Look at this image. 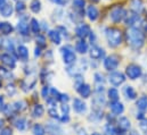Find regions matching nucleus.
Segmentation results:
<instances>
[{"label":"nucleus","mask_w":147,"mask_h":135,"mask_svg":"<svg viewBox=\"0 0 147 135\" xmlns=\"http://www.w3.org/2000/svg\"><path fill=\"white\" fill-rule=\"evenodd\" d=\"M127 41H128V44L131 48L139 49L144 45L145 36H144V33L140 30L132 27L127 32Z\"/></svg>","instance_id":"1"},{"label":"nucleus","mask_w":147,"mask_h":135,"mask_svg":"<svg viewBox=\"0 0 147 135\" xmlns=\"http://www.w3.org/2000/svg\"><path fill=\"white\" fill-rule=\"evenodd\" d=\"M106 37L112 48H116L122 43V33L116 27H111L106 31Z\"/></svg>","instance_id":"2"},{"label":"nucleus","mask_w":147,"mask_h":135,"mask_svg":"<svg viewBox=\"0 0 147 135\" xmlns=\"http://www.w3.org/2000/svg\"><path fill=\"white\" fill-rule=\"evenodd\" d=\"M125 15H127V11H125L122 7L116 6V7H114V8L111 10L110 17L113 23H120L122 19H124Z\"/></svg>","instance_id":"3"},{"label":"nucleus","mask_w":147,"mask_h":135,"mask_svg":"<svg viewBox=\"0 0 147 135\" xmlns=\"http://www.w3.org/2000/svg\"><path fill=\"white\" fill-rule=\"evenodd\" d=\"M142 67L136 65V64H130L127 66V69H125V74L127 76L130 78V80H137L138 77L142 76Z\"/></svg>","instance_id":"4"},{"label":"nucleus","mask_w":147,"mask_h":135,"mask_svg":"<svg viewBox=\"0 0 147 135\" xmlns=\"http://www.w3.org/2000/svg\"><path fill=\"white\" fill-rule=\"evenodd\" d=\"M120 64V58L117 55H111L104 60V67L106 70H115Z\"/></svg>","instance_id":"5"},{"label":"nucleus","mask_w":147,"mask_h":135,"mask_svg":"<svg viewBox=\"0 0 147 135\" xmlns=\"http://www.w3.org/2000/svg\"><path fill=\"white\" fill-rule=\"evenodd\" d=\"M109 81H110V83L112 85L119 86V85H121V84H123L125 82V76H124V74H122L120 72H114L110 75Z\"/></svg>","instance_id":"6"},{"label":"nucleus","mask_w":147,"mask_h":135,"mask_svg":"<svg viewBox=\"0 0 147 135\" xmlns=\"http://www.w3.org/2000/svg\"><path fill=\"white\" fill-rule=\"evenodd\" d=\"M62 53H63V60H64V63H65L66 65L73 64L74 61H75V59H76L73 50H72L71 48H69V47L63 48V49H62Z\"/></svg>","instance_id":"7"},{"label":"nucleus","mask_w":147,"mask_h":135,"mask_svg":"<svg viewBox=\"0 0 147 135\" xmlns=\"http://www.w3.org/2000/svg\"><path fill=\"white\" fill-rule=\"evenodd\" d=\"M75 33H76V35H78L79 37L84 39V37H87L89 34L91 33V32H90V27H89V25H87V24L82 23V24H80V25H78V26H76Z\"/></svg>","instance_id":"8"},{"label":"nucleus","mask_w":147,"mask_h":135,"mask_svg":"<svg viewBox=\"0 0 147 135\" xmlns=\"http://www.w3.org/2000/svg\"><path fill=\"white\" fill-rule=\"evenodd\" d=\"M1 61H2V64L5 66H7L9 69H14L16 67V60L8 53H5V55L1 56Z\"/></svg>","instance_id":"9"},{"label":"nucleus","mask_w":147,"mask_h":135,"mask_svg":"<svg viewBox=\"0 0 147 135\" xmlns=\"http://www.w3.org/2000/svg\"><path fill=\"white\" fill-rule=\"evenodd\" d=\"M78 92H79V94L82 97V98H89L90 97V94H91V88H90V85L89 84H81L78 89Z\"/></svg>","instance_id":"10"},{"label":"nucleus","mask_w":147,"mask_h":135,"mask_svg":"<svg viewBox=\"0 0 147 135\" xmlns=\"http://www.w3.org/2000/svg\"><path fill=\"white\" fill-rule=\"evenodd\" d=\"M130 8L134 13L140 14L144 10V3L142 0H131L130 1Z\"/></svg>","instance_id":"11"},{"label":"nucleus","mask_w":147,"mask_h":135,"mask_svg":"<svg viewBox=\"0 0 147 135\" xmlns=\"http://www.w3.org/2000/svg\"><path fill=\"white\" fill-rule=\"evenodd\" d=\"M73 109L78 114H83L87 110V104L80 99H74L73 100Z\"/></svg>","instance_id":"12"},{"label":"nucleus","mask_w":147,"mask_h":135,"mask_svg":"<svg viewBox=\"0 0 147 135\" xmlns=\"http://www.w3.org/2000/svg\"><path fill=\"white\" fill-rule=\"evenodd\" d=\"M110 108H111V110H112V112H113L114 115H121V114L124 111V106L119 101L111 102Z\"/></svg>","instance_id":"13"},{"label":"nucleus","mask_w":147,"mask_h":135,"mask_svg":"<svg viewBox=\"0 0 147 135\" xmlns=\"http://www.w3.org/2000/svg\"><path fill=\"white\" fill-rule=\"evenodd\" d=\"M87 15H88V18L92 22L97 21V18L99 17V11L98 9L95 7V6H89L87 8Z\"/></svg>","instance_id":"14"},{"label":"nucleus","mask_w":147,"mask_h":135,"mask_svg":"<svg viewBox=\"0 0 147 135\" xmlns=\"http://www.w3.org/2000/svg\"><path fill=\"white\" fill-rule=\"evenodd\" d=\"M105 55V51L99 47H92L90 50V57L92 59H100Z\"/></svg>","instance_id":"15"},{"label":"nucleus","mask_w":147,"mask_h":135,"mask_svg":"<svg viewBox=\"0 0 147 135\" xmlns=\"http://www.w3.org/2000/svg\"><path fill=\"white\" fill-rule=\"evenodd\" d=\"M13 26L10 23L8 22H1L0 23V33L1 34H5V35H8L13 32Z\"/></svg>","instance_id":"16"},{"label":"nucleus","mask_w":147,"mask_h":135,"mask_svg":"<svg viewBox=\"0 0 147 135\" xmlns=\"http://www.w3.org/2000/svg\"><path fill=\"white\" fill-rule=\"evenodd\" d=\"M17 55H18V57L23 61L28 60V58H29V50H28V48L25 45H20L17 48Z\"/></svg>","instance_id":"17"},{"label":"nucleus","mask_w":147,"mask_h":135,"mask_svg":"<svg viewBox=\"0 0 147 135\" xmlns=\"http://www.w3.org/2000/svg\"><path fill=\"white\" fill-rule=\"evenodd\" d=\"M119 127H120V130L125 132V131H128L131 127V123H130V120L127 117H121L119 119Z\"/></svg>","instance_id":"18"},{"label":"nucleus","mask_w":147,"mask_h":135,"mask_svg":"<svg viewBox=\"0 0 147 135\" xmlns=\"http://www.w3.org/2000/svg\"><path fill=\"white\" fill-rule=\"evenodd\" d=\"M48 36H49L50 41L53 43H55V44H59L61 41H62V37H61V35H59V33L57 31H49Z\"/></svg>","instance_id":"19"},{"label":"nucleus","mask_w":147,"mask_h":135,"mask_svg":"<svg viewBox=\"0 0 147 135\" xmlns=\"http://www.w3.org/2000/svg\"><path fill=\"white\" fill-rule=\"evenodd\" d=\"M0 14H1V16H3V17H9V16H11V14H13V6L9 5V3H6V5L0 9Z\"/></svg>","instance_id":"20"},{"label":"nucleus","mask_w":147,"mask_h":135,"mask_svg":"<svg viewBox=\"0 0 147 135\" xmlns=\"http://www.w3.org/2000/svg\"><path fill=\"white\" fill-rule=\"evenodd\" d=\"M75 50H76L79 53H86V52L88 51V44H87L83 40H81V41L76 42V44H75Z\"/></svg>","instance_id":"21"},{"label":"nucleus","mask_w":147,"mask_h":135,"mask_svg":"<svg viewBox=\"0 0 147 135\" xmlns=\"http://www.w3.org/2000/svg\"><path fill=\"white\" fill-rule=\"evenodd\" d=\"M124 94H125L127 99H129V100H134V99H136V97H137V92L135 91V89H134L132 86H125V89H124Z\"/></svg>","instance_id":"22"},{"label":"nucleus","mask_w":147,"mask_h":135,"mask_svg":"<svg viewBox=\"0 0 147 135\" xmlns=\"http://www.w3.org/2000/svg\"><path fill=\"white\" fill-rule=\"evenodd\" d=\"M17 30L22 35H28L29 34V25L26 22L24 21H20L18 25H17Z\"/></svg>","instance_id":"23"},{"label":"nucleus","mask_w":147,"mask_h":135,"mask_svg":"<svg viewBox=\"0 0 147 135\" xmlns=\"http://www.w3.org/2000/svg\"><path fill=\"white\" fill-rule=\"evenodd\" d=\"M125 24L127 25H134L138 19H139V16L138 14H129V15H125Z\"/></svg>","instance_id":"24"},{"label":"nucleus","mask_w":147,"mask_h":135,"mask_svg":"<svg viewBox=\"0 0 147 135\" xmlns=\"http://www.w3.org/2000/svg\"><path fill=\"white\" fill-rule=\"evenodd\" d=\"M137 108L139 109V110H142V111H145L147 109V97L146 96H143V97H140L138 100H137Z\"/></svg>","instance_id":"25"},{"label":"nucleus","mask_w":147,"mask_h":135,"mask_svg":"<svg viewBox=\"0 0 147 135\" xmlns=\"http://www.w3.org/2000/svg\"><path fill=\"white\" fill-rule=\"evenodd\" d=\"M109 99H110L112 102L114 101H117L119 100V92H117V90L116 89H114V88H111L110 90H109Z\"/></svg>","instance_id":"26"},{"label":"nucleus","mask_w":147,"mask_h":135,"mask_svg":"<svg viewBox=\"0 0 147 135\" xmlns=\"http://www.w3.org/2000/svg\"><path fill=\"white\" fill-rule=\"evenodd\" d=\"M43 112H45V109H43V107H42L41 104H36V106H34V108H33L32 115H33L34 117H42Z\"/></svg>","instance_id":"27"},{"label":"nucleus","mask_w":147,"mask_h":135,"mask_svg":"<svg viewBox=\"0 0 147 135\" xmlns=\"http://www.w3.org/2000/svg\"><path fill=\"white\" fill-rule=\"evenodd\" d=\"M30 9L33 13H39L41 10V2L40 0H32L30 3Z\"/></svg>","instance_id":"28"},{"label":"nucleus","mask_w":147,"mask_h":135,"mask_svg":"<svg viewBox=\"0 0 147 135\" xmlns=\"http://www.w3.org/2000/svg\"><path fill=\"white\" fill-rule=\"evenodd\" d=\"M13 109L15 111H23L26 109V103L24 101H16L13 104Z\"/></svg>","instance_id":"29"},{"label":"nucleus","mask_w":147,"mask_h":135,"mask_svg":"<svg viewBox=\"0 0 147 135\" xmlns=\"http://www.w3.org/2000/svg\"><path fill=\"white\" fill-rule=\"evenodd\" d=\"M48 131L50 132L51 135H64L62 128L58 127V126H55V125H50V126L48 127Z\"/></svg>","instance_id":"30"},{"label":"nucleus","mask_w":147,"mask_h":135,"mask_svg":"<svg viewBox=\"0 0 147 135\" xmlns=\"http://www.w3.org/2000/svg\"><path fill=\"white\" fill-rule=\"evenodd\" d=\"M15 126H16L17 130L24 131V130L26 128V119H25V118H20V119H17L16 123H15Z\"/></svg>","instance_id":"31"},{"label":"nucleus","mask_w":147,"mask_h":135,"mask_svg":"<svg viewBox=\"0 0 147 135\" xmlns=\"http://www.w3.org/2000/svg\"><path fill=\"white\" fill-rule=\"evenodd\" d=\"M32 133L33 135H46V132H45V128L40 125V124H36L32 128Z\"/></svg>","instance_id":"32"},{"label":"nucleus","mask_w":147,"mask_h":135,"mask_svg":"<svg viewBox=\"0 0 147 135\" xmlns=\"http://www.w3.org/2000/svg\"><path fill=\"white\" fill-rule=\"evenodd\" d=\"M31 30L33 33H39V31H40V24L36 18L31 19Z\"/></svg>","instance_id":"33"},{"label":"nucleus","mask_w":147,"mask_h":135,"mask_svg":"<svg viewBox=\"0 0 147 135\" xmlns=\"http://www.w3.org/2000/svg\"><path fill=\"white\" fill-rule=\"evenodd\" d=\"M84 5H86L84 0H73L74 8H76L78 10H82L84 8Z\"/></svg>","instance_id":"34"},{"label":"nucleus","mask_w":147,"mask_h":135,"mask_svg":"<svg viewBox=\"0 0 147 135\" xmlns=\"http://www.w3.org/2000/svg\"><path fill=\"white\" fill-rule=\"evenodd\" d=\"M37 44L41 48L46 47V39H45L43 35H38L37 36Z\"/></svg>","instance_id":"35"},{"label":"nucleus","mask_w":147,"mask_h":135,"mask_svg":"<svg viewBox=\"0 0 147 135\" xmlns=\"http://www.w3.org/2000/svg\"><path fill=\"white\" fill-rule=\"evenodd\" d=\"M104 133H105V135H116V131L114 130V127L112 125H107L105 127Z\"/></svg>","instance_id":"36"},{"label":"nucleus","mask_w":147,"mask_h":135,"mask_svg":"<svg viewBox=\"0 0 147 135\" xmlns=\"http://www.w3.org/2000/svg\"><path fill=\"white\" fill-rule=\"evenodd\" d=\"M94 103H95L96 106L102 107V104H104V103H105V100H104L103 96H97V97L94 99Z\"/></svg>","instance_id":"37"},{"label":"nucleus","mask_w":147,"mask_h":135,"mask_svg":"<svg viewBox=\"0 0 147 135\" xmlns=\"http://www.w3.org/2000/svg\"><path fill=\"white\" fill-rule=\"evenodd\" d=\"M139 127L140 130L144 132V133H147V118H143L139 123Z\"/></svg>","instance_id":"38"},{"label":"nucleus","mask_w":147,"mask_h":135,"mask_svg":"<svg viewBox=\"0 0 147 135\" xmlns=\"http://www.w3.org/2000/svg\"><path fill=\"white\" fill-rule=\"evenodd\" d=\"M6 91H7V93L11 97V96H14V94L16 93V88H15L13 84H9V85L7 86V89H6Z\"/></svg>","instance_id":"39"},{"label":"nucleus","mask_w":147,"mask_h":135,"mask_svg":"<svg viewBox=\"0 0 147 135\" xmlns=\"http://www.w3.org/2000/svg\"><path fill=\"white\" fill-rule=\"evenodd\" d=\"M25 3L23 2V1H17V3H16V10L17 11H23V10H25Z\"/></svg>","instance_id":"40"},{"label":"nucleus","mask_w":147,"mask_h":135,"mask_svg":"<svg viewBox=\"0 0 147 135\" xmlns=\"http://www.w3.org/2000/svg\"><path fill=\"white\" fill-rule=\"evenodd\" d=\"M81 84H83V78H82L81 75H76V76H75V86H76V89H78Z\"/></svg>","instance_id":"41"},{"label":"nucleus","mask_w":147,"mask_h":135,"mask_svg":"<svg viewBox=\"0 0 147 135\" xmlns=\"http://www.w3.org/2000/svg\"><path fill=\"white\" fill-rule=\"evenodd\" d=\"M95 78H96L95 81L98 82V83H103V82H104V76H103L100 73H96V74H95Z\"/></svg>","instance_id":"42"},{"label":"nucleus","mask_w":147,"mask_h":135,"mask_svg":"<svg viewBox=\"0 0 147 135\" xmlns=\"http://www.w3.org/2000/svg\"><path fill=\"white\" fill-rule=\"evenodd\" d=\"M48 114H49L53 118H57V119H59V116H58L56 109H49V110H48Z\"/></svg>","instance_id":"43"},{"label":"nucleus","mask_w":147,"mask_h":135,"mask_svg":"<svg viewBox=\"0 0 147 135\" xmlns=\"http://www.w3.org/2000/svg\"><path fill=\"white\" fill-rule=\"evenodd\" d=\"M11 128H9V127H5L1 132H0V135H11Z\"/></svg>","instance_id":"44"},{"label":"nucleus","mask_w":147,"mask_h":135,"mask_svg":"<svg viewBox=\"0 0 147 135\" xmlns=\"http://www.w3.org/2000/svg\"><path fill=\"white\" fill-rule=\"evenodd\" d=\"M50 1H53L54 3L61 5V6H64V5H66V3L69 2V0H50Z\"/></svg>","instance_id":"45"},{"label":"nucleus","mask_w":147,"mask_h":135,"mask_svg":"<svg viewBox=\"0 0 147 135\" xmlns=\"http://www.w3.org/2000/svg\"><path fill=\"white\" fill-rule=\"evenodd\" d=\"M69 100H70V97H69V94H61V97H59V101L67 102Z\"/></svg>","instance_id":"46"},{"label":"nucleus","mask_w":147,"mask_h":135,"mask_svg":"<svg viewBox=\"0 0 147 135\" xmlns=\"http://www.w3.org/2000/svg\"><path fill=\"white\" fill-rule=\"evenodd\" d=\"M69 110L70 109H69V106L67 104H63L62 106V111H63L64 115H69Z\"/></svg>","instance_id":"47"},{"label":"nucleus","mask_w":147,"mask_h":135,"mask_svg":"<svg viewBox=\"0 0 147 135\" xmlns=\"http://www.w3.org/2000/svg\"><path fill=\"white\" fill-rule=\"evenodd\" d=\"M48 92H49V89H48L47 86H45V88L42 89V97H43V98H47Z\"/></svg>","instance_id":"48"},{"label":"nucleus","mask_w":147,"mask_h":135,"mask_svg":"<svg viewBox=\"0 0 147 135\" xmlns=\"http://www.w3.org/2000/svg\"><path fill=\"white\" fill-rule=\"evenodd\" d=\"M7 74H8L7 69H5L3 67H0V77H2V76H6Z\"/></svg>","instance_id":"49"},{"label":"nucleus","mask_w":147,"mask_h":135,"mask_svg":"<svg viewBox=\"0 0 147 135\" xmlns=\"http://www.w3.org/2000/svg\"><path fill=\"white\" fill-rule=\"evenodd\" d=\"M3 102H5V99L2 96H0V110L3 109Z\"/></svg>","instance_id":"50"},{"label":"nucleus","mask_w":147,"mask_h":135,"mask_svg":"<svg viewBox=\"0 0 147 135\" xmlns=\"http://www.w3.org/2000/svg\"><path fill=\"white\" fill-rule=\"evenodd\" d=\"M34 55H36V57H39V56L41 55V50H40L39 48H37V49H36V53H34Z\"/></svg>","instance_id":"51"},{"label":"nucleus","mask_w":147,"mask_h":135,"mask_svg":"<svg viewBox=\"0 0 147 135\" xmlns=\"http://www.w3.org/2000/svg\"><path fill=\"white\" fill-rule=\"evenodd\" d=\"M6 5V0H0V9Z\"/></svg>","instance_id":"52"},{"label":"nucleus","mask_w":147,"mask_h":135,"mask_svg":"<svg viewBox=\"0 0 147 135\" xmlns=\"http://www.w3.org/2000/svg\"><path fill=\"white\" fill-rule=\"evenodd\" d=\"M91 1H92V2H98L99 0H91Z\"/></svg>","instance_id":"53"},{"label":"nucleus","mask_w":147,"mask_h":135,"mask_svg":"<svg viewBox=\"0 0 147 135\" xmlns=\"http://www.w3.org/2000/svg\"><path fill=\"white\" fill-rule=\"evenodd\" d=\"M92 135H100V134H99V133H94Z\"/></svg>","instance_id":"54"},{"label":"nucleus","mask_w":147,"mask_h":135,"mask_svg":"<svg viewBox=\"0 0 147 135\" xmlns=\"http://www.w3.org/2000/svg\"><path fill=\"white\" fill-rule=\"evenodd\" d=\"M0 88H1V81H0Z\"/></svg>","instance_id":"55"}]
</instances>
